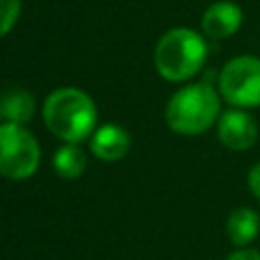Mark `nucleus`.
Here are the masks:
<instances>
[{"mask_svg": "<svg viewBox=\"0 0 260 260\" xmlns=\"http://www.w3.org/2000/svg\"><path fill=\"white\" fill-rule=\"evenodd\" d=\"M43 120L47 128L65 142H81L95 132V104L77 87H59L47 95L43 104Z\"/></svg>", "mask_w": 260, "mask_h": 260, "instance_id": "f257e3e1", "label": "nucleus"}, {"mask_svg": "<svg viewBox=\"0 0 260 260\" xmlns=\"http://www.w3.org/2000/svg\"><path fill=\"white\" fill-rule=\"evenodd\" d=\"M167 124L183 136H197L219 120V95L209 83H189L167 104Z\"/></svg>", "mask_w": 260, "mask_h": 260, "instance_id": "f03ea898", "label": "nucleus"}, {"mask_svg": "<svg viewBox=\"0 0 260 260\" xmlns=\"http://www.w3.org/2000/svg\"><path fill=\"white\" fill-rule=\"evenodd\" d=\"M207 43L193 28L177 26L167 30L154 49V67L167 81H187L203 67Z\"/></svg>", "mask_w": 260, "mask_h": 260, "instance_id": "7ed1b4c3", "label": "nucleus"}, {"mask_svg": "<svg viewBox=\"0 0 260 260\" xmlns=\"http://www.w3.org/2000/svg\"><path fill=\"white\" fill-rule=\"evenodd\" d=\"M39 162L41 148L28 130L22 124H0V175L22 181L35 175Z\"/></svg>", "mask_w": 260, "mask_h": 260, "instance_id": "20e7f679", "label": "nucleus"}, {"mask_svg": "<svg viewBox=\"0 0 260 260\" xmlns=\"http://www.w3.org/2000/svg\"><path fill=\"white\" fill-rule=\"evenodd\" d=\"M219 93L234 108L260 106V57L240 55L230 59L219 73Z\"/></svg>", "mask_w": 260, "mask_h": 260, "instance_id": "39448f33", "label": "nucleus"}, {"mask_svg": "<svg viewBox=\"0 0 260 260\" xmlns=\"http://www.w3.org/2000/svg\"><path fill=\"white\" fill-rule=\"evenodd\" d=\"M217 138L230 150H248L258 138V124L242 108L228 110L217 120Z\"/></svg>", "mask_w": 260, "mask_h": 260, "instance_id": "423d86ee", "label": "nucleus"}, {"mask_svg": "<svg viewBox=\"0 0 260 260\" xmlns=\"http://www.w3.org/2000/svg\"><path fill=\"white\" fill-rule=\"evenodd\" d=\"M242 20H244V12L236 2L219 0L205 8L201 16V28L209 39L221 41L236 35L242 26Z\"/></svg>", "mask_w": 260, "mask_h": 260, "instance_id": "0eeeda50", "label": "nucleus"}, {"mask_svg": "<svg viewBox=\"0 0 260 260\" xmlns=\"http://www.w3.org/2000/svg\"><path fill=\"white\" fill-rule=\"evenodd\" d=\"M130 148L128 132L118 124H104L91 136V152L106 162L120 160Z\"/></svg>", "mask_w": 260, "mask_h": 260, "instance_id": "6e6552de", "label": "nucleus"}, {"mask_svg": "<svg viewBox=\"0 0 260 260\" xmlns=\"http://www.w3.org/2000/svg\"><path fill=\"white\" fill-rule=\"evenodd\" d=\"M225 232L234 246L246 248L260 234V215L250 207H238L230 213Z\"/></svg>", "mask_w": 260, "mask_h": 260, "instance_id": "1a4fd4ad", "label": "nucleus"}, {"mask_svg": "<svg viewBox=\"0 0 260 260\" xmlns=\"http://www.w3.org/2000/svg\"><path fill=\"white\" fill-rule=\"evenodd\" d=\"M35 114V98L20 87H10L0 93V118L12 124H24Z\"/></svg>", "mask_w": 260, "mask_h": 260, "instance_id": "9d476101", "label": "nucleus"}, {"mask_svg": "<svg viewBox=\"0 0 260 260\" xmlns=\"http://www.w3.org/2000/svg\"><path fill=\"white\" fill-rule=\"evenodd\" d=\"M85 152L73 142L61 146L53 156V169L61 179H77L85 171Z\"/></svg>", "mask_w": 260, "mask_h": 260, "instance_id": "9b49d317", "label": "nucleus"}, {"mask_svg": "<svg viewBox=\"0 0 260 260\" xmlns=\"http://www.w3.org/2000/svg\"><path fill=\"white\" fill-rule=\"evenodd\" d=\"M20 0H0V37L8 35L20 16Z\"/></svg>", "mask_w": 260, "mask_h": 260, "instance_id": "f8f14e48", "label": "nucleus"}, {"mask_svg": "<svg viewBox=\"0 0 260 260\" xmlns=\"http://www.w3.org/2000/svg\"><path fill=\"white\" fill-rule=\"evenodd\" d=\"M248 187H250V191L260 199V162H256V165L248 171Z\"/></svg>", "mask_w": 260, "mask_h": 260, "instance_id": "ddd939ff", "label": "nucleus"}, {"mask_svg": "<svg viewBox=\"0 0 260 260\" xmlns=\"http://www.w3.org/2000/svg\"><path fill=\"white\" fill-rule=\"evenodd\" d=\"M225 260H260V252L254 248H238Z\"/></svg>", "mask_w": 260, "mask_h": 260, "instance_id": "4468645a", "label": "nucleus"}]
</instances>
